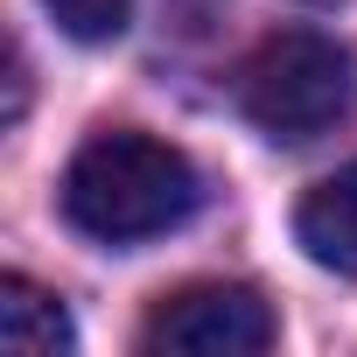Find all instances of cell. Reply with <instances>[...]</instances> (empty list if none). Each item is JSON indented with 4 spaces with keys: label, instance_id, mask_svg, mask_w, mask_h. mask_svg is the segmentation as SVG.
<instances>
[{
    "label": "cell",
    "instance_id": "1",
    "mask_svg": "<svg viewBox=\"0 0 357 357\" xmlns=\"http://www.w3.org/2000/svg\"><path fill=\"white\" fill-rule=\"evenodd\" d=\"M197 197H204V183H197L190 154L154 133H133V126L91 133L63 168V218L98 245H147L183 225L197 211Z\"/></svg>",
    "mask_w": 357,
    "mask_h": 357
},
{
    "label": "cell",
    "instance_id": "2",
    "mask_svg": "<svg viewBox=\"0 0 357 357\" xmlns=\"http://www.w3.org/2000/svg\"><path fill=\"white\" fill-rule=\"evenodd\" d=\"M238 105L266 140H315L350 112V56L315 29H280L238 63Z\"/></svg>",
    "mask_w": 357,
    "mask_h": 357
},
{
    "label": "cell",
    "instance_id": "3",
    "mask_svg": "<svg viewBox=\"0 0 357 357\" xmlns=\"http://www.w3.org/2000/svg\"><path fill=\"white\" fill-rule=\"evenodd\" d=\"M273 336H280L273 308L252 287H231V280L183 287L140 322L147 357H259V350H273Z\"/></svg>",
    "mask_w": 357,
    "mask_h": 357
},
{
    "label": "cell",
    "instance_id": "4",
    "mask_svg": "<svg viewBox=\"0 0 357 357\" xmlns=\"http://www.w3.org/2000/svg\"><path fill=\"white\" fill-rule=\"evenodd\" d=\"M294 238H301V252H308L315 266L357 280V161L336 168V175H322V183L301 197Z\"/></svg>",
    "mask_w": 357,
    "mask_h": 357
},
{
    "label": "cell",
    "instance_id": "5",
    "mask_svg": "<svg viewBox=\"0 0 357 357\" xmlns=\"http://www.w3.org/2000/svg\"><path fill=\"white\" fill-rule=\"evenodd\" d=\"M0 343L22 350V357H63L77 336H70V315L56 294H43L36 280L8 273L0 280Z\"/></svg>",
    "mask_w": 357,
    "mask_h": 357
},
{
    "label": "cell",
    "instance_id": "6",
    "mask_svg": "<svg viewBox=\"0 0 357 357\" xmlns=\"http://www.w3.org/2000/svg\"><path fill=\"white\" fill-rule=\"evenodd\" d=\"M70 43H112L133 22V0H43Z\"/></svg>",
    "mask_w": 357,
    "mask_h": 357
}]
</instances>
